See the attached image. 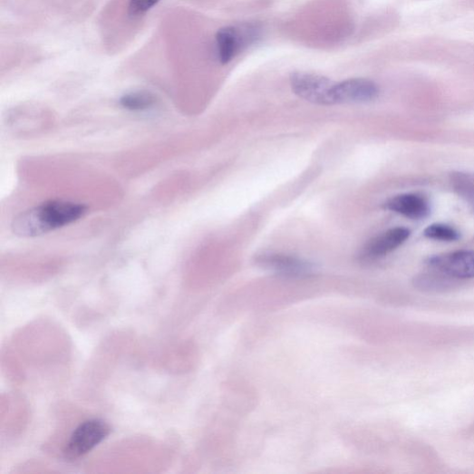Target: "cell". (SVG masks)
<instances>
[{
  "label": "cell",
  "instance_id": "cell-1",
  "mask_svg": "<svg viewBox=\"0 0 474 474\" xmlns=\"http://www.w3.org/2000/svg\"><path fill=\"white\" fill-rule=\"evenodd\" d=\"M86 210L85 206L73 202H47L21 213L13 223V231L21 237L46 235L78 221Z\"/></svg>",
  "mask_w": 474,
  "mask_h": 474
},
{
  "label": "cell",
  "instance_id": "cell-2",
  "mask_svg": "<svg viewBox=\"0 0 474 474\" xmlns=\"http://www.w3.org/2000/svg\"><path fill=\"white\" fill-rule=\"evenodd\" d=\"M111 428L104 421L94 419L82 422L75 430L66 444L63 454L66 459L74 460L88 454L105 440Z\"/></svg>",
  "mask_w": 474,
  "mask_h": 474
},
{
  "label": "cell",
  "instance_id": "cell-3",
  "mask_svg": "<svg viewBox=\"0 0 474 474\" xmlns=\"http://www.w3.org/2000/svg\"><path fill=\"white\" fill-rule=\"evenodd\" d=\"M290 84L293 92L301 99L317 105H334V82L325 76L297 72L291 74Z\"/></svg>",
  "mask_w": 474,
  "mask_h": 474
},
{
  "label": "cell",
  "instance_id": "cell-4",
  "mask_svg": "<svg viewBox=\"0 0 474 474\" xmlns=\"http://www.w3.org/2000/svg\"><path fill=\"white\" fill-rule=\"evenodd\" d=\"M256 36L257 30L250 25H229L218 30L215 41L219 62L223 65L230 63Z\"/></svg>",
  "mask_w": 474,
  "mask_h": 474
},
{
  "label": "cell",
  "instance_id": "cell-5",
  "mask_svg": "<svg viewBox=\"0 0 474 474\" xmlns=\"http://www.w3.org/2000/svg\"><path fill=\"white\" fill-rule=\"evenodd\" d=\"M427 266L453 280L472 278L474 277V250H459L436 255L428 258Z\"/></svg>",
  "mask_w": 474,
  "mask_h": 474
},
{
  "label": "cell",
  "instance_id": "cell-6",
  "mask_svg": "<svg viewBox=\"0 0 474 474\" xmlns=\"http://www.w3.org/2000/svg\"><path fill=\"white\" fill-rule=\"evenodd\" d=\"M378 85L366 78H350L334 82L333 101L335 104H358L373 102L379 96Z\"/></svg>",
  "mask_w": 474,
  "mask_h": 474
},
{
  "label": "cell",
  "instance_id": "cell-7",
  "mask_svg": "<svg viewBox=\"0 0 474 474\" xmlns=\"http://www.w3.org/2000/svg\"><path fill=\"white\" fill-rule=\"evenodd\" d=\"M256 264L280 275L299 276L312 272L313 266L300 258L281 254H265L256 258Z\"/></svg>",
  "mask_w": 474,
  "mask_h": 474
},
{
  "label": "cell",
  "instance_id": "cell-8",
  "mask_svg": "<svg viewBox=\"0 0 474 474\" xmlns=\"http://www.w3.org/2000/svg\"><path fill=\"white\" fill-rule=\"evenodd\" d=\"M383 207L412 220L428 217L430 211L429 200L420 194H402L387 200Z\"/></svg>",
  "mask_w": 474,
  "mask_h": 474
},
{
  "label": "cell",
  "instance_id": "cell-9",
  "mask_svg": "<svg viewBox=\"0 0 474 474\" xmlns=\"http://www.w3.org/2000/svg\"><path fill=\"white\" fill-rule=\"evenodd\" d=\"M411 231L404 227H396L370 240L363 250V256L377 258L390 254L403 245L410 237Z\"/></svg>",
  "mask_w": 474,
  "mask_h": 474
},
{
  "label": "cell",
  "instance_id": "cell-10",
  "mask_svg": "<svg viewBox=\"0 0 474 474\" xmlns=\"http://www.w3.org/2000/svg\"><path fill=\"white\" fill-rule=\"evenodd\" d=\"M120 104L126 110L144 111L155 104V98L146 92H136L124 95L120 100Z\"/></svg>",
  "mask_w": 474,
  "mask_h": 474
},
{
  "label": "cell",
  "instance_id": "cell-11",
  "mask_svg": "<svg viewBox=\"0 0 474 474\" xmlns=\"http://www.w3.org/2000/svg\"><path fill=\"white\" fill-rule=\"evenodd\" d=\"M433 271L434 273L432 274H424L418 276L414 282L415 285L420 289L428 291H439L448 288L453 279L438 271Z\"/></svg>",
  "mask_w": 474,
  "mask_h": 474
},
{
  "label": "cell",
  "instance_id": "cell-12",
  "mask_svg": "<svg viewBox=\"0 0 474 474\" xmlns=\"http://www.w3.org/2000/svg\"><path fill=\"white\" fill-rule=\"evenodd\" d=\"M424 237L429 239L443 241V242H454L459 239V233L450 226L442 224H434L425 228Z\"/></svg>",
  "mask_w": 474,
  "mask_h": 474
},
{
  "label": "cell",
  "instance_id": "cell-13",
  "mask_svg": "<svg viewBox=\"0 0 474 474\" xmlns=\"http://www.w3.org/2000/svg\"><path fill=\"white\" fill-rule=\"evenodd\" d=\"M456 190L474 208V184L465 176L458 175L454 180Z\"/></svg>",
  "mask_w": 474,
  "mask_h": 474
},
{
  "label": "cell",
  "instance_id": "cell-14",
  "mask_svg": "<svg viewBox=\"0 0 474 474\" xmlns=\"http://www.w3.org/2000/svg\"><path fill=\"white\" fill-rule=\"evenodd\" d=\"M160 0H129L128 13L132 16H140L150 12Z\"/></svg>",
  "mask_w": 474,
  "mask_h": 474
}]
</instances>
